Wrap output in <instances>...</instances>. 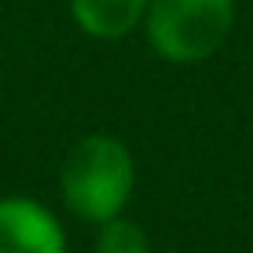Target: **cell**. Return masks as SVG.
<instances>
[{
  "instance_id": "6da1fadb",
  "label": "cell",
  "mask_w": 253,
  "mask_h": 253,
  "mask_svg": "<svg viewBox=\"0 0 253 253\" xmlns=\"http://www.w3.org/2000/svg\"><path fill=\"white\" fill-rule=\"evenodd\" d=\"M59 184H63L66 205L80 218L111 222L128 201L135 184L132 156L118 139L87 135L66 153Z\"/></svg>"
},
{
  "instance_id": "7a4b0ae2",
  "label": "cell",
  "mask_w": 253,
  "mask_h": 253,
  "mask_svg": "<svg viewBox=\"0 0 253 253\" xmlns=\"http://www.w3.org/2000/svg\"><path fill=\"white\" fill-rule=\"evenodd\" d=\"M146 28L170 63L208 59L232 28V0H149Z\"/></svg>"
},
{
  "instance_id": "3957f363",
  "label": "cell",
  "mask_w": 253,
  "mask_h": 253,
  "mask_svg": "<svg viewBox=\"0 0 253 253\" xmlns=\"http://www.w3.org/2000/svg\"><path fill=\"white\" fill-rule=\"evenodd\" d=\"M0 253H66V239L49 208L32 198L0 201Z\"/></svg>"
},
{
  "instance_id": "277c9868",
  "label": "cell",
  "mask_w": 253,
  "mask_h": 253,
  "mask_svg": "<svg viewBox=\"0 0 253 253\" xmlns=\"http://www.w3.org/2000/svg\"><path fill=\"white\" fill-rule=\"evenodd\" d=\"M149 7V0H73V18L87 35L122 39L128 35Z\"/></svg>"
},
{
  "instance_id": "5b68a950",
  "label": "cell",
  "mask_w": 253,
  "mask_h": 253,
  "mask_svg": "<svg viewBox=\"0 0 253 253\" xmlns=\"http://www.w3.org/2000/svg\"><path fill=\"white\" fill-rule=\"evenodd\" d=\"M101 253H149V243H146V232L132 222H122V218H111L101 232V243H97Z\"/></svg>"
}]
</instances>
